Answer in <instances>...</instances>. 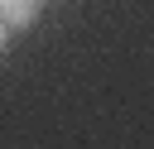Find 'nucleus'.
Returning <instances> with one entry per match:
<instances>
[{"instance_id":"nucleus-1","label":"nucleus","mask_w":154,"mask_h":149,"mask_svg":"<svg viewBox=\"0 0 154 149\" xmlns=\"http://www.w3.org/2000/svg\"><path fill=\"white\" fill-rule=\"evenodd\" d=\"M38 5H43V0H0V19H5V29H24V24H34V19H38Z\"/></svg>"},{"instance_id":"nucleus-2","label":"nucleus","mask_w":154,"mask_h":149,"mask_svg":"<svg viewBox=\"0 0 154 149\" xmlns=\"http://www.w3.org/2000/svg\"><path fill=\"white\" fill-rule=\"evenodd\" d=\"M5 43H10V29H5V19H0V48H5Z\"/></svg>"}]
</instances>
